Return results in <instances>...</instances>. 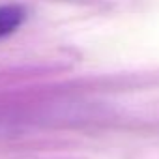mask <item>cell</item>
<instances>
[{
  "mask_svg": "<svg viewBox=\"0 0 159 159\" xmlns=\"http://www.w3.org/2000/svg\"><path fill=\"white\" fill-rule=\"evenodd\" d=\"M23 17H25V13H23L21 8H15V6L0 8V38L11 34L21 25Z\"/></svg>",
  "mask_w": 159,
  "mask_h": 159,
  "instance_id": "6da1fadb",
  "label": "cell"
}]
</instances>
